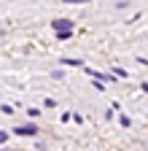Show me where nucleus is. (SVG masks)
<instances>
[{"instance_id":"nucleus-8","label":"nucleus","mask_w":148,"mask_h":151,"mask_svg":"<svg viewBox=\"0 0 148 151\" xmlns=\"http://www.w3.org/2000/svg\"><path fill=\"white\" fill-rule=\"evenodd\" d=\"M140 89H143V92L148 94V81H145V84H140Z\"/></svg>"},{"instance_id":"nucleus-4","label":"nucleus","mask_w":148,"mask_h":151,"mask_svg":"<svg viewBox=\"0 0 148 151\" xmlns=\"http://www.w3.org/2000/svg\"><path fill=\"white\" fill-rule=\"evenodd\" d=\"M113 76H116V78H127V70L124 68H113Z\"/></svg>"},{"instance_id":"nucleus-1","label":"nucleus","mask_w":148,"mask_h":151,"mask_svg":"<svg viewBox=\"0 0 148 151\" xmlns=\"http://www.w3.org/2000/svg\"><path fill=\"white\" fill-rule=\"evenodd\" d=\"M51 27H54V32H73V22H70V19H54V22H51Z\"/></svg>"},{"instance_id":"nucleus-6","label":"nucleus","mask_w":148,"mask_h":151,"mask_svg":"<svg viewBox=\"0 0 148 151\" xmlns=\"http://www.w3.org/2000/svg\"><path fill=\"white\" fill-rule=\"evenodd\" d=\"M51 78H57V81L65 78V70H54V73H51Z\"/></svg>"},{"instance_id":"nucleus-2","label":"nucleus","mask_w":148,"mask_h":151,"mask_svg":"<svg viewBox=\"0 0 148 151\" xmlns=\"http://www.w3.org/2000/svg\"><path fill=\"white\" fill-rule=\"evenodd\" d=\"M35 132H38L35 124H19V127H14V135H22V138H32Z\"/></svg>"},{"instance_id":"nucleus-9","label":"nucleus","mask_w":148,"mask_h":151,"mask_svg":"<svg viewBox=\"0 0 148 151\" xmlns=\"http://www.w3.org/2000/svg\"><path fill=\"white\" fill-rule=\"evenodd\" d=\"M3 151H11V148H3Z\"/></svg>"},{"instance_id":"nucleus-3","label":"nucleus","mask_w":148,"mask_h":151,"mask_svg":"<svg viewBox=\"0 0 148 151\" xmlns=\"http://www.w3.org/2000/svg\"><path fill=\"white\" fill-rule=\"evenodd\" d=\"M62 65H84V62H81V60H76V57H65Z\"/></svg>"},{"instance_id":"nucleus-5","label":"nucleus","mask_w":148,"mask_h":151,"mask_svg":"<svg viewBox=\"0 0 148 151\" xmlns=\"http://www.w3.org/2000/svg\"><path fill=\"white\" fill-rule=\"evenodd\" d=\"M119 122H121V127H129V124H132V119H129V116H119Z\"/></svg>"},{"instance_id":"nucleus-7","label":"nucleus","mask_w":148,"mask_h":151,"mask_svg":"<svg viewBox=\"0 0 148 151\" xmlns=\"http://www.w3.org/2000/svg\"><path fill=\"white\" fill-rule=\"evenodd\" d=\"M6 140H8V132H0V146H3Z\"/></svg>"}]
</instances>
